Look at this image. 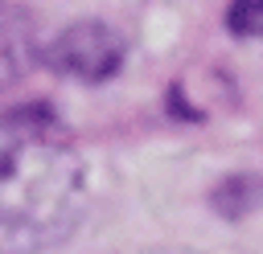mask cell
Here are the masks:
<instances>
[{
	"label": "cell",
	"mask_w": 263,
	"mask_h": 254,
	"mask_svg": "<svg viewBox=\"0 0 263 254\" xmlns=\"http://www.w3.org/2000/svg\"><path fill=\"white\" fill-rule=\"evenodd\" d=\"M226 25L238 37H263V0H234L226 12Z\"/></svg>",
	"instance_id": "4"
},
{
	"label": "cell",
	"mask_w": 263,
	"mask_h": 254,
	"mask_svg": "<svg viewBox=\"0 0 263 254\" xmlns=\"http://www.w3.org/2000/svg\"><path fill=\"white\" fill-rule=\"evenodd\" d=\"M123 37L103 25V20H78L70 29H62L45 49H41V61L53 70V74H66V78H78V82H103L111 78L119 66H123Z\"/></svg>",
	"instance_id": "2"
},
{
	"label": "cell",
	"mask_w": 263,
	"mask_h": 254,
	"mask_svg": "<svg viewBox=\"0 0 263 254\" xmlns=\"http://www.w3.org/2000/svg\"><path fill=\"white\" fill-rule=\"evenodd\" d=\"M86 172L66 127L45 107H25L0 119V246L41 250L82 217Z\"/></svg>",
	"instance_id": "1"
},
{
	"label": "cell",
	"mask_w": 263,
	"mask_h": 254,
	"mask_svg": "<svg viewBox=\"0 0 263 254\" xmlns=\"http://www.w3.org/2000/svg\"><path fill=\"white\" fill-rule=\"evenodd\" d=\"M37 57H41V45H37L33 16L21 4L0 0V86H12L16 78H25Z\"/></svg>",
	"instance_id": "3"
}]
</instances>
